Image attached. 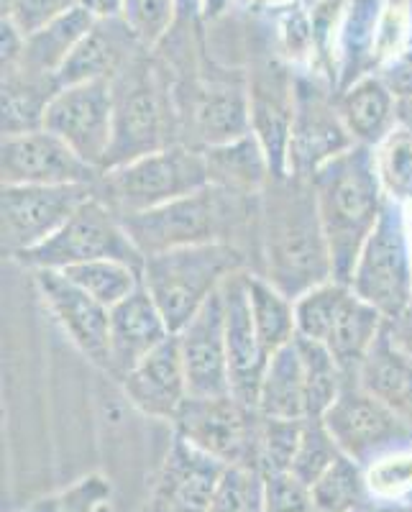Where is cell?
Wrapping results in <instances>:
<instances>
[{"instance_id":"44dd1931","label":"cell","mask_w":412,"mask_h":512,"mask_svg":"<svg viewBox=\"0 0 412 512\" xmlns=\"http://www.w3.org/2000/svg\"><path fill=\"white\" fill-rule=\"evenodd\" d=\"M118 382H121L126 400L141 415L172 423L187 397H190L185 364H182L180 344H177L175 333L159 349L151 351L146 359H141Z\"/></svg>"},{"instance_id":"6da1fadb","label":"cell","mask_w":412,"mask_h":512,"mask_svg":"<svg viewBox=\"0 0 412 512\" xmlns=\"http://www.w3.org/2000/svg\"><path fill=\"white\" fill-rule=\"evenodd\" d=\"M254 274L287 297H300L333 280V262L313 185L300 177H272L259 195Z\"/></svg>"},{"instance_id":"e0dca14e","label":"cell","mask_w":412,"mask_h":512,"mask_svg":"<svg viewBox=\"0 0 412 512\" xmlns=\"http://www.w3.org/2000/svg\"><path fill=\"white\" fill-rule=\"evenodd\" d=\"M34 285L72 346L90 364L111 374V310L54 269L34 272Z\"/></svg>"},{"instance_id":"1f68e13d","label":"cell","mask_w":412,"mask_h":512,"mask_svg":"<svg viewBox=\"0 0 412 512\" xmlns=\"http://www.w3.org/2000/svg\"><path fill=\"white\" fill-rule=\"evenodd\" d=\"M246 292H249L251 320L267 354L272 356L274 351L292 344L297 338L295 300L254 272H246Z\"/></svg>"},{"instance_id":"9c48e42d","label":"cell","mask_w":412,"mask_h":512,"mask_svg":"<svg viewBox=\"0 0 412 512\" xmlns=\"http://www.w3.org/2000/svg\"><path fill=\"white\" fill-rule=\"evenodd\" d=\"M100 259H118V262L144 269L146 256L136 249L116 210L93 195L88 203L77 208L75 216L64 223L52 239L21 254L16 262L31 272H39V269L64 272L77 264L100 262Z\"/></svg>"},{"instance_id":"ac0fdd59","label":"cell","mask_w":412,"mask_h":512,"mask_svg":"<svg viewBox=\"0 0 412 512\" xmlns=\"http://www.w3.org/2000/svg\"><path fill=\"white\" fill-rule=\"evenodd\" d=\"M185 364L187 387L195 397L231 395V372H228L226 349V313L223 295H213L190 323L175 333Z\"/></svg>"},{"instance_id":"2e32d148","label":"cell","mask_w":412,"mask_h":512,"mask_svg":"<svg viewBox=\"0 0 412 512\" xmlns=\"http://www.w3.org/2000/svg\"><path fill=\"white\" fill-rule=\"evenodd\" d=\"M3 185H95L100 169L77 157L47 128L3 136L0 144Z\"/></svg>"},{"instance_id":"ab89813d","label":"cell","mask_w":412,"mask_h":512,"mask_svg":"<svg viewBox=\"0 0 412 512\" xmlns=\"http://www.w3.org/2000/svg\"><path fill=\"white\" fill-rule=\"evenodd\" d=\"M366 469V484L377 500H412V441L389 448Z\"/></svg>"},{"instance_id":"db71d44e","label":"cell","mask_w":412,"mask_h":512,"mask_svg":"<svg viewBox=\"0 0 412 512\" xmlns=\"http://www.w3.org/2000/svg\"><path fill=\"white\" fill-rule=\"evenodd\" d=\"M410 502H412V500H410Z\"/></svg>"},{"instance_id":"816d5d0a","label":"cell","mask_w":412,"mask_h":512,"mask_svg":"<svg viewBox=\"0 0 412 512\" xmlns=\"http://www.w3.org/2000/svg\"><path fill=\"white\" fill-rule=\"evenodd\" d=\"M233 0H203V18L205 21H215V18H221L223 13L231 8Z\"/></svg>"},{"instance_id":"9a60e30c","label":"cell","mask_w":412,"mask_h":512,"mask_svg":"<svg viewBox=\"0 0 412 512\" xmlns=\"http://www.w3.org/2000/svg\"><path fill=\"white\" fill-rule=\"evenodd\" d=\"M44 128L103 172L113 144V82H80L59 88Z\"/></svg>"},{"instance_id":"f546056e","label":"cell","mask_w":412,"mask_h":512,"mask_svg":"<svg viewBox=\"0 0 412 512\" xmlns=\"http://www.w3.org/2000/svg\"><path fill=\"white\" fill-rule=\"evenodd\" d=\"M57 90L54 77L31 72L21 64L3 67V136L44 128L47 108Z\"/></svg>"},{"instance_id":"d6a6232c","label":"cell","mask_w":412,"mask_h":512,"mask_svg":"<svg viewBox=\"0 0 412 512\" xmlns=\"http://www.w3.org/2000/svg\"><path fill=\"white\" fill-rule=\"evenodd\" d=\"M64 277L75 282L82 292L95 297L100 305L111 310L126 297L134 295L144 280H141V269L134 264L118 262V259H100V262L77 264V267L64 269Z\"/></svg>"},{"instance_id":"83f0119b","label":"cell","mask_w":412,"mask_h":512,"mask_svg":"<svg viewBox=\"0 0 412 512\" xmlns=\"http://www.w3.org/2000/svg\"><path fill=\"white\" fill-rule=\"evenodd\" d=\"M384 328H387V318L351 290L341 313H338L331 336L325 341V349L331 351L346 379H356L361 364L374 349Z\"/></svg>"},{"instance_id":"7a4b0ae2","label":"cell","mask_w":412,"mask_h":512,"mask_svg":"<svg viewBox=\"0 0 412 512\" xmlns=\"http://www.w3.org/2000/svg\"><path fill=\"white\" fill-rule=\"evenodd\" d=\"M259 218V195H241L226 187L208 185L187 198L162 208L123 216L128 236L144 256L205 244L254 241ZM249 251V249H246Z\"/></svg>"},{"instance_id":"7c38bea8","label":"cell","mask_w":412,"mask_h":512,"mask_svg":"<svg viewBox=\"0 0 412 512\" xmlns=\"http://www.w3.org/2000/svg\"><path fill=\"white\" fill-rule=\"evenodd\" d=\"M93 195L95 185H3V251L16 262L52 239Z\"/></svg>"},{"instance_id":"7bdbcfd3","label":"cell","mask_w":412,"mask_h":512,"mask_svg":"<svg viewBox=\"0 0 412 512\" xmlns=\"http://www.w3.org/2000/svg\"><path fill=\"white\" fill-rule=\"evenodd\" d=\"M31 512H116V500L111 484L98 474H90L59 495L39 500Z\"/></svg>"},{"instance_id":"74e56055","label":"cell","mask_w":412,"mask_h":512,"mask_svg":"<svg viewBox=\"0 0 412 512\" xmlns=\"http://www.w3.org/2000/svg\"><path fill=\"white\" fill-rule=\"evenodd\" d=\"M338 456H341V448L333 441L331 431L325 428L323 418H305L290 472L295 474L297 479H302V482L313 487V484L331 469V464Z\"/></svg>"},{"instance_id":"681fc988","label":"cell","mask_w":412,"mask_h":512,"mask_svg":"<svg viewBox=\"0 0 412 512\" xmlns=\"http://www.w3.org/2000/svg\"><path fill=\"white\" fill-rule=\"evenodd\" d=\"M359 512H412V502L410 500H372L366 502Z\"/></svg>"},{"instance_id":"d6986e66","label":"cell","mask_w":412,"mask_h":512,"mask_svg":"<svg viewBox=\"0 0 412 512\" xmlns=\"http://www.w3.org/2000/svg\"><path fill=\"white\" fill-rule=\"evenodd\" d=\"M223 313H226V349L228 372H231V395L256 408L259 387L267 372L269 354L259 341L249 308L246 272L233 274L221 287Z\"/></svg>"},{"instance_id":"52a82bcc","label":"cell","mask_w":412,"mask_h":512,"mask_svg":"<svg viewBox=\"0 0 412 512\" xmlns=\"http://www.w3.org/2000/svg\"><path fill=\"white\" fill-rule=\"evenodd\" d=\"M208 185L205 154L185 144H172L121 167L103 169L95 182V195L123 218L162 208Z\"/></svg>"},{"instance_id":"8d00e7d4","label":"cell","mask_w":412,"mask_h":512,"mask_svg":"<svg viewBox=\"0 0 412 512\" xmlns=\"http://www.w3.org/2000/svg\"><path fill=\"white\" fill-rule=\"evenodd\" d=\"M305 367V390H308V418H323L333 402L341 395L346 374L336 364L331 351L318 341L297 338Z\"/></svg>"},{"instance_id":"b9f144b4","label":"cell","mask_w":412,"mask_h":512,"mask_svg":"<svg viewBox=\"0 0 412 512\" xmlns=\"http://www.w3.org/2000/svg\"><path fill=\"white\" fill-rule=\"evenodd\" d=\"M123 21L144 49H157L177 24L175 0H123Z\"/></svg>"},{"instance_id":"60d3db41","label":"cell","mask_w":412,"mask_h":512,"mask_svg":"<svg viewBox=\"0 0 412 512\" xmlns=\"http://www.w3.org/2000/svg\"><path fill=\"white\" fill-rule=\"evenodd\" d=\"M208 512H264V474L254 466H226Z\"/></svg>"},{"instance_id":"f907efd6","label":"cell","mask_w":412,"mask_h":512,"mask_svg":"<svg viewBox=\"0 0 412 512\" xmlns=\"http://www.w3.org/2000/svg\"><path fill=\"white\" fill-rule=\"evenodd\" d=\"M177 21H195L203 18V0H175Z\"/></svg>"},{"instance_id":"cb8c5ba5","label":"cell","mask_w":412,"mask_h":512,"mask_svg":"<svg viewBox=\"0 0 412 512\" xmlns=\"http://www.w3.org/2000/svg\"><path fill=\"white\" fill-rule=\"evenodd\" d=\"M251 134L262 141L274 177H287L292 108H295V77L277 72L259 75L249 82Z\"/></svg>"},{"instance_id":"484cf974","label":"cell","mask_w":412,"mask_h":512,"mask_svg":"<svg viewBox=\"0 0 412 512\" xmlns=\"http://www.w3.org/2000/svg\"><path fill=\"white\" fill-rule=\"evenodd\" d=\"M356 382L412 425V359L392 341L387 328L361 364Z\"/></svg>"},{"instance_id":"e575fe53","label":"cell","mask_w":412,"mask_h":512,"mask_svg":"<svg viewBox=\"0 0 412 512\" xmlns=\"http://www.w3.org/2000/svg\"><path fill=\"white\" fill-rule=\"evenodd\" d=\"M349 292L351 287L346 282L328 280L323 285H315L313 290L302 292L300 297H295L297 338L325 344L333 326H336V318Z\"/></svg>"},{"instance_id":"d590c367","label":"cell","mask_w":412,"mask_h":512,"mask_svg":"<svg viewBox=\"0 0 412 512\" xmlns=\"http://www.w3.org/2000/svg\"><path fill=\"white\" fill-rule=\"evenodd\" d=\"M374 162L384 198L402 208L412 205V131L397 126L382 144L374 146Z\"/></svg>"},{"instance_id":"f5cc1de1","label":"cell","mask_w":412,"mask_h":512,"mask_svg":"<svg viewBox=\"0 0 412 512\" xmlns=\"http://www.w3.org/2000/svg\"><path fill=\"white\" fill-rule=\"evenodd\" d=\"M407 226H410V236H412V205H407Z\"/></svg>"},{"instance_id":"7dc6e473","label":"cell","mask_w":412,"mask_h":512,"mask_svg":"<svg viewBox=\"0 0 412 512\" xmlns=\"http://www.w3.org/2000/svg\"><path fill=\"white\" fill-rule=\"evenodd\" d=\"M387 333L392 336V341H395V344L412 359V308L405 310L402 315H397V318L387 320Z\"/></svg>"},{"instance_id":"f35d334b","label":"cell","mask_w":412,"mask_h":512,"mask_svg":"<svg viewBox=\"0 0 412 512\" xmlns=\"http://www.w3.org/2000/svg\"><path fill=\"white\" fill-rule=\"evenodd\" d=\"M305 420L264 418L259 425V443H256V469L262 474L290 472L295 459L297 443L302 436Z\"/></svg>"},{"instance_id":"f6af8a7d","label":"cell","mask_w":412,"mask_h":512,"mask_svg":"<svg viewBox=\"0 0 412 512\" xmlns=\"http://www.w3.org/2000/svg\"><path fill=\"white\" fill-rule=\"evenodd\" d=\"M75 6L77 0H3V18L29 36Z\"/></svg>"},{"instance_id":"ffe728a7","label":"cell","mask_w":412,"mask_h":512,"mask_svg":"<svg viewBox=\"0 0 412 512\" xmlns=\"http://www.w3.org/2000/svg\"><path fill=\"white\" fill-rule=\"evenodd\" d=\"M226 464L175 436L151 495L149 512H208Z\"/></svg>"},{"instance_id":"8fae6325","label":"cell","mask_w":412,"mask_h":512,"mask_svg":"<svg viewBox=\"0 0 412 512\" xmlns=\"http://www.w3.org/2000/svg\"><path fill=\"white\" fill-rule=\"evenodd\" d=\"M262 413L233 395H190L172 420L175 436L226 466H254Z\"/></svg>"},{"instance_id":"c3c4849f","label":"cell","mask_w":412,"mask_h":512,"mask_svg":"<svg viewBox=\"0 0 412 512\" xmlns=\"http://www.w3.org/2000/svg\"><path fill=\"white\" fill-rule=\"evenodd\" d=\"M77 6L90 13L95 21L123 18V0H77Z\"/></svg>"},{"instance_id":"836d02e7","label":"cell","mask_w":412,"mask_h":512,"mask_svg":"<svg viewBox=\"0 0 412 512\" xmlns=\"http://www.w3.org/2000/svg\"><path fill=\"white\" fill-rule=\"evenodd\" d=\"M313 500L318 512H359L372 500L366 469L346 454L338 456L331 469L313 484Z\"/></svg>"},{"instance_id":"30bf717a","label":"cell","mask_w":412,"mask_h":512,"mask_svg":"<svg viewBox=\"0 0 412 512\" xmlns=\"http://www.w3.org/2000/svg\"><path fill=\"white\" fill-rule=\"evenodd\" d=\"M354 146L338 113L336 88L315 72H297L287 175L310 180L320 167Z\"/></svg>"},{"instance_id":"ee69618b","label":"cell","mask_w":412,"mask_h":512,"mask_svg":"<svg viewBox=\"0 0 412 512\" xmlns=\"http://www.w3.org/2000/svg\"><path fill=\"white\" fill-rule=\"evenodd\" d=\"M264 512H318L313 489L292 472L264 474Z\"/></svg>"},{"instance_id":"8992f818","label":"cell","mask_w":412,"mask_h":512,"mask_svg":"<svg viewBox=\"0 0 412 512\" xmlns=\"http://www.w3.org/2000/svg\"><path fill=\"white\" fill-rule=\"evenodd\" d=\"M412 52V0H346L333 47L336 93Z\"/></svg>"},{"instance_id":"d4e9b609","label":"cell","mask_w":412,"mask_h":512,"mask_svg":"<svg viewBox=\"0 0 412 512\" xmlns=\"http://www.w3.org/2000/svg\"><path fill=\"white\" fill-rule=\"evenodd\" d=\"M336 105L356 146L374 149L400 126L397 95L382 75H366L338 90Z\"/></svg>"},{"instance_id":"7402d4cb","label":"cell","mask_w":412,"mask_h":512,"mask_svg":"<svg viewBox=\"0 0 412 512\" xmlns=\"http://www.w3.org/2000/svg\"><path fill=\"white\" fill-rule=\"evenodd\" d=\"M139 52L146 49L123 18L95 21L93 29L77 44L54 80L59 88L80 85V82H113L139 57Z\"/></svg>"},{"instance_id":"5b68a950","label":"cell","mask_w":412,"mask_h":512,"mask_svg":"<svg viewBox=\"0 0 412 512\" xmlns=\"http://www.w3.org/2000/svg\"><path fill=\"white\" fill-rule=\"evenodd\" d=\"M238 272H251L244 246L205 244L146 256L141 280L169 331L177 333Z\"/></svg>"},{"instance_id":"603a6c76","label":"cell","mask_w":412,"mask_h":512,"mask_svg":"<svg viewBox=\"0 0 412 512\" xmlns=\"http://www.w3.org/2000/svg\"><path fill=\"white\" fill-rule=\"evenodd\" d=\"M172 336L162 310L144 285L111 308V377L123 379Z\"/></svg>"},{"instance_id":"3957f363","label":"cell","mask_w":412,"mask_h":512,"mask_svg":"<svg viewBox=\"0 0 412 512\" xmlns=\"http://www.w3.org/2000/svg\"><path fill=\"white\" fill-rule=\"evenodd\" d=\"M308 182L313 185L320 223L331 249L333 280L349 285L356 259L387 205L374 149L354 146L320 167Z\"/></svg>"},{"instance_id":"4316f807","label":"cell","mask_w":412,"mask_h":512,"mask_svg":"<svg viewBox=\"0 0 412 512\" xmlns=\"http://www.w3.org/2000/svg\"><path fill=\"white\" fill-rule=\"evenodd\" d=\"M205 164H208L210 185L226 187L241 195H262L264 187L272 182L274 172L269 164L262 141L254 134L233 139L228 144L205 149Z\"/></svg>"},{"instance_id":"4fadbf2b","label":"cell","mask_w":412,"mask_h":512,"mask_svg":"<svg viewBox=\"0 0 412 512\" xmlns=\"http://www.w3.org/2000/svg\"><path fill=\"white\" fill-rule=\"evenodd\" d=\"M180 144L213 149L251 131L249 85L218 80H192L175 85Z\"/></svg>"},{"instance_id":"bcb514c9","label":"cell","mask_w":412,"mask_h":512,"mask_svg":"<svg viewBox=\"0 0 412 512\" xmlns=\"http://www.w3.org/2000/svg\"><path fill=\"white\" fill-rule=\"evenodd\" d=\"M389 88L397 95V111H400V126L412 131V52L405 54L397 64H392L387 72H382Z\"/></svg>"},{"instance_id":"277c9868","label":"cell","mask_w":412,"mask_h":512,"mask_svg":"<svg viewBox=\"0 0 412 512\" xmlns=\"http://www.w3.org/2000/svg\"><path fill=\"white\" fill-rule=\"evenodd\" d=\"M180 144L175 85L139 54L113 80V144L103 169Z\"/></svg>"},{"instance_id":"5bb4252c","label":"cell","mask_w":412,"mask_h":512,"mask_svg":"<svg viewBox=\"0 0 412 512\" xmlns=\"http://www.w3.org/2000/svg\"><path fill=\"white\" fill-rule=\"evenodd\" d=\"M341 454L369 466L384 451L412 441V425L372 397L356 379H346L341 395L323 415Z\"/></svg>"},{"instance_id":"4dcf8cb0","label":"cell","mask_w":412,"mask_h":512,"mask_svg":"<svg viewBox=\"0 0 412 512\" xmlns=\"http://www.w3.org/2000/svg\"><path fill=\"white\" fill-rule=\"evenodd\" d=\"M93 24L95 18L82 11L80 6H75L64 16L54 18L47 26H41L39 31L26 36L24 57H21L18 64L31 72H39V75L57 77V72L72 57L77 44L85 39V34L93 29Z\"/></svg>"},{"instance_id":"f1b7e54d","label":"cell","mask_w":412,"mask_h":512,"mask_svg":"<svg viewBox=\"0 0 412 512\" xmlns=\"http://www.w3.org/2000/svg\"><path fill=\"white\" fill-rule=\"evenodd\" d=\"M256 410L264 418L305 420L308 418V390H305V367L297 338L285 349L269 356Z\"/></svg>"},{"instance_id":"ba28073f","label":"cell","mask_w":412,"mask_h":512,"mask_svg":"<svg viewBox=\"0 0 412 512\" xmlns=\"http://www.w3.org/2000/svg\"><path fill=\"white\" fill-rule=\"evenodd\" d=\"M349 287L387 320L412 308V236L402 205L387 200L377 228L356 259Z\"/></svg>"}]
</instances>
